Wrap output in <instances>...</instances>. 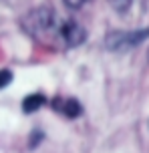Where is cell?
<instances>
[{"mask_svg": "<svg viewBox=\"0 0 149 153\" xmlns=\"http://www.w3.org/2000/svg\"><path fill=\"white\" fill-rule=\"evenodd\" d=\"M50 107L67 119H77L79 115L83 113V105L75 97H55L50 101Z\"/></svg>", "mask_w": 149, "mask_h": 153, "instance_id": "277c9868", "label": "cell"}, {"mask_svg": "<svg viewBox=\"0 0 149 153\" xmlns=\"http://www.w3.org/2000/svg\"><path fill=\"white\" fill-rule=\"evenodd\" d=\"M59 34H61V38H63V42L69 48H75V46L83 45L87 40V32L85 28L81 26L79 22H75V20H67V22L61 24V28H59Z\"/></svg>", "mask_w": 149, "mask_h": 153, "instance_id": "3957f363", "label": "cell"}, {"mask_svg": "<svg viewBox=\"0 0 149 153\" xmlns=\"http://www.w3.org/2000/svg\"><path fill=\"white\" fill-rule=\"evenodd\" d=\"M149 36V28H141V30H113L107 34L105 38V46L109 51H127V48H133L139 46Z\"/></svg>", "mask_w": 149, "mask_h": 153, "instance_id": "7a4b0ae2", "label": "cell"}, {"mask_svg": "<svg viewBox=\"0 0 149 153\" xmlns=\"http://www.w3.org/2000/svg\"><path fill=\"white\" fill-rule=\"evenodd\" d=\"M111 4V8L115 10V12H121V14H125L127 10L131 8V4H133V0H107Z\"/></svg>", "mask_w": 149, "mask_h": 153, "instance_id": "8992f818", "label": "cell"}, {"mask_svg": "<svg viewBox=\"0 0 149 153\" xmlns=\"http://www.w3.org/2000/svg\"><path fill=\"white\" fill-rule=\"evenodd\" d=\"M22 28L24 32H28L32 38H39V40H44L50 34H59V28L56 26V18L55 12L50 8L42 6V8H34L28 14L22 18Z\"/></svg>", "mask_w": 149, "mask_h": 153, "instance_id": "6da1fadb", "label": "cell"}, {"mask_svg": "<svg viewBox=\"0 0 149 153\" xmlns=\"http://www.w3.org/2000/svg\"><path fill=\"white\" fill-rule=\"evenodd\" d=\"M12 71H8V69H0V89H6L8 85L12 83Z\"/></svg>", "mask_w": 149, "mask_h": 153, "instance_id": "52a82bcc", "label": "cell"}, {"mask_svg": "<svg viewBox=\"0 0 149 153\" xmlns=\"http://www.w3.org/2000/svg\"><path fill=\"white\" fill-rule=\"evenodd\" d=\"M147 56H149V53H147Z\"/></svg>", "mask_w": 149, "mask_h": 153, "instance_id": "9c48e42d", "label": "cell"}, {"mask_svg": "<svg viewBox=\"0 0 149 153\" xmlns=\"http://www.w3.org/2000/svg\"><path fill=\"white\" fill-rule=\"evenodd\" d=\"M63 2H64V4H67L69 8H73V10H77V8H81L83 4H85L87 0H63Z\"/></svg>", "mask_w": 149, "mask_h": 153, "instance_id": "ba28073f", "label": "cell"}, {"mask_svg": "<svg viewBox=\"0 0 149 153\" xmlns=\"http://www.w3.org/2000/svg\"><path fill=\"white\" fill-rule=\"evenodd\" d=\"M44 103H47L44 95H40V93L28 95V97H24V99H22V111H24V113H34V111H39Z\"/></svg>", "mask_w": 149, "mask_h": 153, "instance_id": "5b68a950", "label": "cell"}]
</instances>
